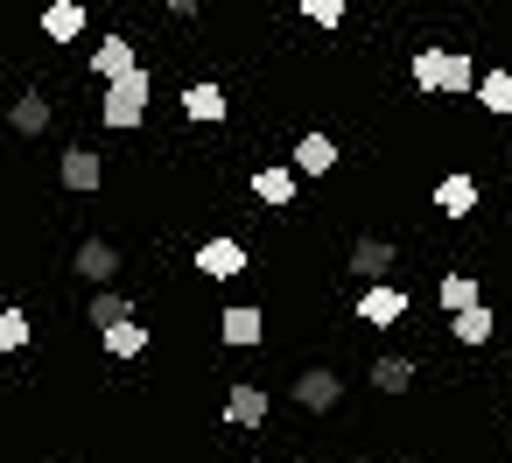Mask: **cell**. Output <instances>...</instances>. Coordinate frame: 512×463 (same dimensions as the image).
Returning a JSON list of instances; mask_svg holds the SVG:
<instances>
[{
  "instance_id": "cell-21",
  "label": "cell",
  "mask_w": 512,
  "mask_h": 463,
  "mask_svg": "<svg viewBox=\"0 0 512 463\" xmlns=\"http://www.w3.org/2000/svg\"><path fill=\"white\" fill-rule=\"evenodd\" d=\"M99 344H106V358H141V351L155 344V330H148V323L134 316V323H120V330H106Z\"/></svg>"
},
{
  "instance_id": "cell-16",
  "label": "cell",
  "mask_w": 512,
  "mask_h": 463,
  "mask_svg": "<svg viewBox=\"0 0 512 463\" xmlns=\"http://www.w3.org/2000/svg\"><path fill=\"white\" fill-rule=\"evenodd\" d=\"M50 120H57V106H50L43 92H22V99L8 106V127H15L22 141H36V134H50Z\"/></svg>"
},
{
  "instance_id": "cell-24",
  "label": "cell",
  "mask_w": 512,
  "mask_h": 463,
  "mask_svg": "<svg viewBox=\"0 0 512 463\" xmlns=\"http://www.w3.org/2000/svg\"><path fill=\"white\" fill-rule=\"evenodd\" d=\"M29 337H36V323H29V316L8 302V309H0V351L15 358V351H29Z\"/></svg>"
},
{
  "instance_id": "cell-28",
  "label": "cell",
  "mask_w": 512,
  "mask_h": 463,
  "mask_svg": "<svg viewBox=\"0 0 512 463\" xmlns=\"http://www.w3.org/2000/svg\"><path fill=\"white\" fill-rule=\"evenodd\" d=\"M505 407H512V400H505Z\"/></svg>"
},
{
  "instance_id": "cell-3",
  "label": "cell",
  "mask_w": 512,
  "mask_h": 463,
  "mask_svg": "<svg viewBox=\"0 0 512 463\" xmlns=\"http://www.w3.org/2000/svg\"><path fill=\"white\" fill-rule=\"evenodd\" d=\"M120 267H127V253L113 246V239H78V253H71V274L99 295V288H113L120 281Z\"/></svg>"
},
{
  "instance_id": "cell-11",
  "label": "cell",
  "mask_w": 512,
  "mask_h": 463,
  "mask_svg": "<svg viewBox=\"0 0 512 463\" xmlns=\"http://www.w3.org/2000/svg\"><path fill=\"white\" fill-rule=\"evenodd\" d=\"M365 379H372V393H386V400H400V393H414V379H421V365H414L407 351H379Z\"/></svg>"
},
{
  "instance_id": "cell-18",
  "label": "cell",
  "mask_w": 512,
  "mask_h": 463,
  "mask_svg": "<svg viewBox=\"0 0 512 463\" xmlns=\"http://www.w3.org/2000/svg\"><path fill=\"white\" fill-rule=\"evenodd\" d=\"M85 323H99V337L120 330V323H134V295H127V288H99V295L85 302Z\"/></svg>"
},
{
  "instance_id": "cell-23",
  "label": "cell",
  "mask_w": 512,
  "mask_h": 463,
  "mask_svg": "<svg viewBox=\"0 0 512 463\" xmlns=\"http://www.w3.org/2000/svg\"><path fill=\"white\" fill-rule=\"evenodd\" d=\"M491 330H498V316H491V309H470V316H456V323H449V337H456V344H470V351H477V344H491Z\"/></svg>"
},
{
  "instance_id": "cell-4",
  "label": "cell",
  "mask_w": 512,
  "mask_h": 463,
  "mask_svg": "<svg viewBox=\"0 0 512 463\" xmlns=\"http://www.w3.org/2000/svg\"><path fill=\"white\" fill-rule=\"evenodd\" d=\"M134 71H148V64L134 57V36H99V43H92V78H99V92H106V85H127Z\"/></svg>"
},
{
  "instance_id": "cell-19",
  "label": "cell",
  "mask_w": 512,
  "mask_h": 463,
  "mask_svg": "<svg viewBox=\"0 0 512 463\" xmlns=\"http://www.w3.org/2000/svg\"><path fill=\"white\" fill-rule=\"evenodd\" d=\"M218 337H225V344H246V351H253V344L267 337V316H260L253 302H232V309L218 316Z\"/></svg>"
},
{
  "instance_id": "cell-14",
  "label": "cell",
  "mask_w": 512,
  "mask_h": 463,
  "mask_svg": "<svg viewBox=\"0 0 512 463\" xmlns=\"http://www.w3.org/2000/svg\"><path fill=\"white\" fill-rule=\"evenodd\" d=\"M183 113H190L197 127H218V120L232 113V99H225V85H211V78H197V85H183Z\"/></svg>"
},
{
  "instance_id": "cell-1",
  "label": "cell",
  "mask_w": 512,
  "mask_h": 463,
  "mask_svg": "<svg viewBox=\"0 0 512 463\" xmlns=\"http://www.w3.org/2000/svg\"><path fill=\"white\" fill-rule=\"evenodd\" d=\"M470 85H477V71H470L463 50H442V43H421V50H414V92H428V99H463Z\"/></svg>"
},
{
  "instance_id": "cell-13",
  "label": "cell",
  "mask_w": 512,
  "mask_h": 463,
  "mask_svg": "<svg viewBox=\"0 0 512 463\" xmlns=\"http://www.w3.org/2000/svg\"><path fill=\"white\" fill-rule=\"evenodd\" d=\"M246 190H253L267 211H288V204H295V190H302V176H295L288 162H267V169H253V183H246Z\"/></svg>"
},
{
  "instance_id": "cell-15",
  "label": "cell",
  "mask_w": 512,
  "mask_h": 463,
  "mask_svg": "<svg viewBox=\"0 0 512 463\" xmlns=\"http://www.w3.org/2000/svg\"><path fill=\"white\" fill-rule=\"evenodd\" d=\"M288 169H295V176H309V183H316V176H330V169H337V141H330V134H302V141H295V155H288Z\"/></svg>"
},
{
  "instance_id": "cell-2",
  "label": "cell",
  "mask_w": 512,
  "mask_h": 463,
  "mask_svg": "<svg viewBox=\"0 0 512 463\" xmlns=\"http://www.w3.org/2000/svg\"><path fill=\"white\" fill-rule=\"evenodd\" d=\"M148 99H155V78L134 71L127 85H106V92H99V120H106L113 134H134V127L148 120Z\"/></svg>"
},
{
  "instance_id": "cell-12",
  "label": "cell",
  "mask_w": 512,
  "mask_h": 463,
  "mask_svg": "<svg viewBox=\"0 0 512 463\" xmlns=\"http://www.w3.org/2000/svg\"><path fill=\"white\" fill-rule=\"evenodd\" d=\"M267 414H274V400H267L253 379H239V386L225 393V421H232V428H246V435H260V428H267Z\"/></svg>"
},
{
  "instance_id": "cell-10",
  "label": "cell",
  "mask_w": 512,
  "mask_h": 463,
  "mask_svg": "<svg viewBox=\"0 0 512 463\" xmlns=\"http://www.w3.org/2000/svg\"><path fill=\"white\" fill-rule=\"evenodd\" d=\"M400 316H407V288H400V281H386V288H365V295H358V323H365V330H393Z\"/></svg>"
},
{
  "instance_id": "cell-26",
  "label": "cell",
  "mask_w": 512,
  "mask_h": 463,
  "mask_svg": "<svg viewBox=\"0 0 512 463\" xmlns=\"http://www.w3.org/2000/svg\"><path fill=\"white\" fill-rule=\"evenodd\" d=\"M0 85H8V71H0Z\"/></svg>"
},
{
  "instance_id": "cell-22",
  "label": "cell",
  "mask_w": 512,
  "mask_h": 463,
  "mask_svg": "<svg viewBox=\"0 0 512 463\" xmlns=\"http://www.w3.org/2000/svg\"><path fill=\"white\" fill-rule=\"evenodd\" d=\"M477 106H484L491 120H505V113H512V71H484V78H477Z\"/></svg>"
},
{
  "instance_id": "cell-17",
  "label": "cell",
  "mask_w": 512,
  "mask_h": 463,
  "mask_svg": "<svg viewBox=\"0 0 512 463\" xmlns=\"http://www.w3.org/2000/svg\"><path fill=\"white\" fill-rule=\"evenodd\" d=\"M477 197H484V190H477V176H463V169L435 183V211H442V218H470V211H477Z\"/></svg>"
},
{
  "instance_id": "cell-27",
  "label": "cell",
  "mask_w": 512,
  "mask_h": 463,
  "mask_svg": "<svg viewBox=\"0 0 512 463\" xmlns=\"http://www.w3.org/2000/svg\"><path fill=\"white\" fill-rule=\"evenodd\" d=\"M267 463H281V456H267Z\"/></svg>"
},
{
  "instance_id": "cell-7",
  "label": "cell",
  "mask_w": 512,
  "mask_h": 463,
  "mask_svg": "<svg viewBox=\"0 0 512 463\" xmlns=\"http://www.w3.org/2000/svg\"><path fill=\"white\" fill-rule=\"evenodd\" d=\"M253 260H246V239H232V232H218V239H204L197 246V274L204 281H239Z\"/></svg>"
},
{
  "instance_id": "cell-25",
  "label": "cell",
  "mask_w": 512,
  "mask_h": 463,
  "mask_svg": "<svg viewBox=\"0 0 512 463\" xmlns=\"http://www.w3.org/2000/svg\"><path fill=\"white\" fill-rule=\"evenodd\" d=\"M302 22L309 29H344V0H302Z\"/></svg>"
},
{
  "instance_id": "cell-9",
  "label": "cell",
  "mask_w": 512,
  "mask_h": 463,
  "mask_svg": "<svg viewBox=\"0 0 512 463\" xmlns=\"http://www.w3.org/2000/svg\"><path fill=\"white\" fill-rule=\"evenodd\" d=\"M393 267H400V246H393V239H372V232H365V239L351 246V274H358L365 288H386Z\"/></svg>"
},
{
  "instance_id": "cell-8",
  "label": "cell",
  "mask_w": 512,
  "mask_h": 463,
  "mask_svg": "<svg viewBox=\"0 0 512 463\" xmlns=\"http://www.w3.org/2000/svg\"><path fill=\"white\" fill-rule=\"evenodd\" d=\"M435 302H442V316L456 323V316L484 309V281H477L470 267H442V274H435Z\"/></svg>"
},
{
  "instance_id": "cell-6",
  "label": "cell",
  "mask_w": 512,
  "mask_h": 463,
  "mask_svg": "<svg viewBox=\"0 0 512 463\" xmlns=\"http://www.w3.org/2000/svg\"><path fill=\"white\" fill-rule=\"evenodd\" d=\"M57 183H64V190H78V197H92V190L106 183V155H99V148H85V141H71V148L57 155Z\"/></svg>"
},
{
  "instance_id": "cell-5",
  "label": "cell",
  "mask_w": 512,
  "mask_h": 463,
  "mask_svg": "<svg viewBox=\"0 0 512 463\" xmlns=\"http://www.w3.org/2000/svg\"><path fill=\"white\" fill-rule=\"evenodd\" d=\"M344 393H351V386H344L330 365L295 372V407H302V414H337V407H344Z\"/></svg>"
},
{
  "instance_id": "cell-20",
  "label": "cell",
  "mask_w": 512,
  "mask_h": 463,
  "mask_svg": "<svg viewBox=\"0 0 512 463\" xmlns=\"http://www.w3.org/2000/svg\"><path fill=\"white\" fill-rule=\"evenodd\" d=\"M85 22H92L85 0H50V8H43V36H50V43H78Z\"/></svg>"
}]
</instances>
